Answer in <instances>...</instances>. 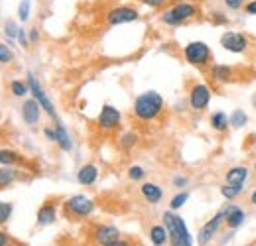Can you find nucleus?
Wrapping results in <instances>:
<instances>
[{
	"label": "nucleus",
	"mask_w": 256,
	"mask_h": 246,
	"mask_svg": "<svg viewBox=\"0 0 256 246\" xmlns=\"http://www.w3.org/2000/svg\"><path fill=\"white\" fill-rule=\"evenodd\" d=\"M134 116L140 122H154L158 120L164 112V96L156 91H146L136 96L134 100V108H132Z\"/></svg>",
	"instance_id": "nucleus-1"
},
{
	"label": "nucleus",
	"mask_w": 256,
	"mask_h": 246,
	"mask_svg": "<svg viewBox=\"0 0 256 246\" xmlns=\"http://www.w3.org/2000/svg\"><path fill=\"white\" fill-rule=\"evenodd\" d=\"M197 16H199V6L193 2H188V0H182V2H176L172 8L164 10L160 20L170 28H180V26L195 20Z\"/></svg>",
	"instance_id": "nucleus-2"
},
{
	"label": "nucleus",
	"mask_w": 256,
	"mask_h": 246,
	"mask_svg": "<svg viewBox=\"0 0 256 246\" xmlns=\"http://www.w3.org/2000/svg\"><path fill=\"white\" fill-rule=\"evenodd\" d=\"M164 226L170 232V242L172 246H193V238L190 234V228L186 224V220L180 215H176V211H166L164 216Z\"/></svg>",
	"instance_id": "nucleus-3"
},
{
	"label": "nucleus",
	"mask_w": 256,
	"mask_h": 246,
	"mask_svg": "<svg viewBox=\"0 0 256 246\" xmlns=\"http://www.w3.org/2000/svg\"><path fill=\"white\" fill-rule=\"evenodd\" d=\"M95 201L85 197V195H73L64 203V211L67 218H75V220H83L95 213Z\"/></svg>",
	"instance_id": "nucleus-4"
},
{
	"label": "nucleus",
	"mask_w": 256,
	"mask_h": 246,
	"mask_svg": "<svg viewBox=\"0 0 256 246\" xmlns=\"http://www.w3.org/2000/svg\"><path fill=\"white\" fill-rule=\"evenodd\" d=\"M184 58L193 67L205 69V67H209V63L213 60V54H211V48L205 42H192L184 48Z\"/></svg>",
	"instance_id": "nucleus-5"
},
{
	"label": "nucleus",
	"mask_w": 256,
	"mask_h": 246,
	"mask_svg": "<svg viewBox=\"0 0 256 246\" xmlns=\"http://www.w3.org/2000/svg\"><path fill=\"white\" fill-rule=\"evenodd\" d=\"M138 20H140V12H138V8L128 6V4L114 6V8H110V10L104 14V22H106V26H110V28L124 26V24H132V22H138Z\"/></svg>",
	"instance_id": "nucleus-6"
},
{
	"label": "nucleus",
	"mask_w": 256,
	"mask_h": 246,
	"mask_svg": "<svg viewBox=\"0 0 256 246\" xmlns=\"http://www.w3.org/2000/svg\"><path fill=\"white\" fill-rule=\"evenodd\" d=\"M221 48L228 54H234V56H240V54H246L248 48H250V40L246 38V34L242 32H224L221 36Z\"/></svg>",
	"instance_id": "nucleus-7"
},
{
	"label": "nucleus",
	"mask_w": 256,
	"mask_h": 246,
	"mask_svg": "<svg viewBox=\"0 0 256 246\" xmlns=\"http://www.w3.org/2000/svg\"><path fill=\"white\" fill-rule=\"evenodd\" d=\"M122 122V112L112 106V104H104L100 108V114L96 118V126L102 130V132H114Z\"/></svg>",
	"instance_id": "nucleus-8"
},
{
	"label": "nucleus",
	"mask_w": 256,
	"mask_h": 246,
	"mask_svg": "<svg viewBox=\"0 0 256 246\" xmlns=\"http://www.w3.org/2000/svg\"><path fill=\"white\" fill-rule=\"evenodd\" d=\"M28 85H30V92L34 94V98H36V100L42 104V108L46 110V114L58 122V112H56V106H54V102L50 100V96L46 94V91L42 89V85H40V81L36 79V75H34V73H28Z\"/></svg>",
	"instance_id": "nucleus-9"
},
{
	"label": "nucleus",
	"mask_w": 256,
	"mask_h": 246,
	"mask_svg": "<svg viewBox=\"0 0 256 246\" xmlns=\"http://www.w3.org/2000/svg\"><path fill=\"white\" fill-rule=\"evenodd\" d=\"M211 98H213V91L203 83H195L190 89V106L195 112H203L211 104Z\"/></svg>",
	"instance_id": "nucleus-10"
},
{
	"label": "nucleus",
	"mask_w": 256,
	"mask_h": 246,
	"mask_svg": "<svg viewBox=\"0 0 256 246\" xmlns=\"http://www.w3.org/2000/svg\"><path fill=\"white\" fill-rule=\"evenodd\" d=\"M223 222H224V211H219L211 220H207V222L201 226V230H199V234H197V244L199 246L211 244V242L215 240V236H217V232H219V228H221Z\"/></svg>",
	"instance_id": "nucleus-11"
},
{
	"label": "nucleus",
	"mask_w": 256,
	"mask_h": 246,
	"mask_svg": "<svg viewBox=\"0 0 256 246\" xmlns=\"http://www.w3.org/2000/svg\"><path fill=\"white\" fill-rule=\"evenodd\" d=\"M118 238H120V230L116 226H112V224H100L93 232V240L98 246H108L112 242H116Z\"/></svg>",
	"instance_id": "nucleus-12"
},
{
	"label": "nucleus",
	"mask_w": 256,
	"mask_h": 246,
	"mask_svg": "<svg viewBox=\"0 0 256 246\" xmlns=\"http://www.w3.org/2000/svg\"><path fill=\"white\" fill-rule=\"evenodd\" d=\"M42 104L36 100V98H28V100H24V104H22V118H24V122L28 124V126H36V124L40 122V118H42Z\"/></svg>",
	"instance_id": "nucleus-13"
},
{
	"label": "nucleus",
	"mask_w": 256,
	"mask_h": 246,
	"mask_svg": "<svg viewBox=\"0 0 256 246\" xmlns=\"http://www.w3.org/2000/svg\"><path fill=\"white\" fill-rule=\"evenodd\" d=\"M223 211H224V224H226L230 230H236L238 226L244 224L246 213H244L238 205H226V209H223Z\"/></svg>",
	"instance_id": "nucleus-14"
},
{
	"label": "nucleus",
	"mask_w": 256,
	"mask_h": 246,
	"mask_svg": "<svg viewBox=\"0 0 256 246\" xmlns=\"http://www.w3.org/2000/svg\"><path fill=\"white\" fill-rule=\"evenodd\" d=\"M56 220H58V205H56V201H46L38 211V224L40 226H50Z\"/></svg>",
	"instance_id": "nucleus-15"
},
{
	"label": "nucleus",
	"mask_w": 256,
	"mask_h": 246,
	"mask_svg": "<svg viewBox=\"0 0 256 246\" xmlns=\"http://www.w3.org/2000/svg\"><path fill=\"white\" fill-rule=\"evenodd\" d=\"M248 180H250V170L244 166H234L224 176V184L228 185H244Z\"/></svg>",
	"instance_id": "nucleus-16"
},
{
	"label": "nucleus",
	"mask_w": 256,
	"mask_h": 246,
	"mask_svg": "<svg viewBox=\"0 0 256 246\" xmlns=\"http://www.w3.org/2000/svg\"><path fill=\"white\" fill-rule=\"evenodd\" d=\"M211 77H213V81H217L221 85L232 83L234 81V69L230 65H224V63H215L211 67Z\"/></svg>",
	"instance_id": "nucleus-17"
},
{
	"label": "nucleus",
	"mask_w": 256,
	"mask_h": 246,
	"mask_svg": "<svg viewBox=\"0 0 256 246\" xmlns=\"http://www.w3.org/2000/svg\"><path fill=\"white\" fill-rule=\"evenodd\" d=\"M140 193H142L144 201L150 203V205H158L162 199H164V189L158 184H150V182L148 184H142Z\"/></svg>",
	"instance_id": "nucleus-18"
},
{
	"label": "nucleus",
	"mask_w": 256,
	"mask_h": 246,
	"mask_svg": "<svg viewBox=\"0 0 256 246\" xmlns=\"http://www.w3.org/2000/svg\"><path fill=\"white\" fill-rule=\"evenodd\" d=\"M96 180H98V168H96L95 164H87V166H83L77 172V182L83 185V187L95 185Z\"/></svg>",
	"instance_id": "nucleus-19"
},
{
	"label": "nucleus",
	"mask_w": 256,
	"mask_h": 246,
	"mask_svg": "<svg viewBox=\"0 0 256 246\" xmlns=\"http://www.w3.org/2000/svg\"><path fill=\"white\" fill-rule=\"evenodd\" d=\"M22 172L16 170V168H10V166H0V189H6L10 185H14L20 180Z\"/></svg>",
	"instance_id": "nucleus-20"
},
{
	"label": "nucleus",
	"mask_w": 256,
	"mask_h": 246,
	"mask_svg": "<svg viewBox=\"0 0 256 246\" xmlns=\"http://www.w3.org/2000/svg\"><path fill=\"white\" fill-rule=\"evenodd\" d=\"M209 122H211V128H213L215 132H226V130L230 128V118H228V114L223 112V110L213 112Z\"/></svg>",
	"instance_id": "nucleus-21"
},
{
	"label": "nucleus",
	"mask_w": 256,
	"mask_h": 246,
	"mask_svg": "<svg viewBox=\"0 0 256 246\" xmlns=\"http://www.w3.org/2000/svg\"><path fill=\"white\" fill-rule=\"evenodd\" d=\"M56 130H58V146L64 150V152H71L73 150V140L67 132V128L64 126V122H56Z\"/></svg>",
	"instance_id": "nucleus-22"
},
{
	"label": "nucleus",
	"mask_w": 256,
	"mask_h": 246,
	"mask_svg": "<svg viewBox=\"0 0 256 246\" xmlns=\"http://www.w3.org/2000/svg\"><path fill=\"white\" fill-rule=\"evenodd\" d=\"M150 240H152V244L154 246H164L168 240H170V232H168V228H166L164 224H154V226L150 228Z\"/></svg>",
	"instance_id": "nucleus-23"
},
{
	"label": "nucleus",
	"mask_w": 256,
	"mask_h": 246,
	"mask_svg": "<svg viewBox=\"0 0 256 246\" xmlns=\"http://www.w3.org/2000/svg\"><path fill=\"white\" fill-rule=\"evenodd\" d=\"M20 164H24V158L18 154V152H14V150H0V166H10V168H16V166H20Z\"/></svg>",
	"instance_id": "nucleus-24"
},
{
	"label": "nucleus",
	"mask_w": 256,
	"mask_h": 246,
	"mask_svg": "<svg viewBox=\"0 0 256 246\" xmlns=\"http://www.w3.org/2000/svg\"><path fill=\"white\" fill-rule=\"evenodd\" d=\"M242 191H244V185H228L224 184L223 187H221V195H223L226 201H236L240 195H242Z\"/></svg>",
	"instance_id": "nucleus-25"
},
{
	"label": "nucleus",
	"mask_w": 256,
	"mask_h": 246,
	"mask_svg": "<svg viewBox=\"0 0 256 246\" xmlns=\"http://www.w3.org/2000/svg\"><path fill=\"white\" fill-rule=\"evenodd\" d=\"M138 142H140V136H138L136 132H124V134L120 136V140H118V144H120V148H122L124 152H130L132 148H136Z\"/></svg>",
	"instance_id": "nucleus-26"
},
{
	"label": "nucleus",
	"mask_w": 256,
	"mask_h": 246,
	"mask_svg": "<svg viewBox=\"0 0 256 246\" xmlns=\"http://www.w3.org/2000/svg\"><path fill=\"white\" fill-rule=\"evenodd\" d=\"M228 118H230V126L236 128V130H238V128H244V126L248 124V114H246L244 110H240V108H236Z\"/></svg>",
	"instance_id": "nucleus-27"
},
{
	"label": "nucleus",
	"mask_w": 256,
	"mask_h": 246,
	"mask_svg": "<svg viewBox=\"0 0 256 246\" xmlns=\"http://www.w3.org/2000/svg\"><path fill=\"white\" fill-rule=\"evenodd\" d=\"M10 91H12L14 96L22 98V96L30 94V85H28V83H24V81H12V83H10Z\"/></svg>",
	"instance_id": "nucleus-28"
},
{
	"label": "nucleus",
	"mask_w": 256,
	"mask_h": 246,
	"mask_svg": "<svg viewBox=\"0 0 256 246\" xmlns=\"http://www.w3.org/2000/svg\"><path fill=\"white\" fill-rule=\"evenodd\" d=\"M188 201H190V193H188V191H180V193L170 201V207H172V211H180Z\"/></svg>",
	"instance_id": "nucleus-29"
},
{
	"label": "nucleus",
	"mask_w": 256,
	"mask_h": 246,
	"mask_svg": "<svg viewBox=\"0 0 256 246\" xmlns=\"http://www.w3.org/2000/svg\"><path fill=\"white\" fill-rule=\"evenodd\" d=\"M146 176H148V172H146L142 166H132V168H128V180H130V182H142Z\"/></svg>",
	"instance_id": "nucleus-30"
},
{
	"label": "nucleus",
	"mask_w": 256,
	"mask_h": 246,
	"mask_svg": "<svg viewBox=\"0 0 256 246\" xmlns=\"http://www.w3.org/2000/svg\"><path fill=\"white\" fill-rule=\"evenodd\" d=\"M12 213H14V205L6 203V201H0V224H6L10 220Z\"/></svg>",
	"instance_id": "nucleus-31"
},
{
	"label": "nucleus",
	"mask_w": 256,
	"mask_h": 246,
	"mask_svg": "<svg viewBox=\"0 0 256 246\" xmlns=\"http://www.w3.org/2000/svg\"><path fill=\"white\" fill-rule=\"evenodd\" d=\"M30 12H32V2L30 0H22L18 6V18L20 22H28L30 20Z\"/></svg>",
	"instance_id": "nucleus-32"
},
{
	"label": "nucleus",
	"mask_w": 256,
	"mask_h": 246,
	"mask_svg": "<svg viewBox=\"0 0 256 246\" xmlns=\"http://www.w3.org/2000/svg\"><path fill=\"white\" fill-rule=\"evenodd\" d=\"M14 62V52L8 44H0V63L2 65H8V63Z\"/></svg>",
	"instance_id": "nucleus-33"
},
{
	"label": "nucleus",
	"mask_w": 256,
	"mask_h": 246,
	"mask_svg": "<svg viewBox=\"0 0 256 246\" xmlns=\"http://www.w3.org/2000/svg\"><path fill=\"white\" fill-rule=\"evenodd\" d=\"M18 32H20V26H18L14 20H6V22H4V34H6V38L18 40Z\"/></svg>",
	"instance_id": "nucleus-34"
},
{
	"label": "nucleus",
	"mask_w": 256,
	"mask_h": 246,
	"mask_svg": "<svg viewBox=\"0 0 256 246\" xmlns=\"http://www.w3.org/2000/svg\"><path fill=\"white\" fill-rule=\"evenodd\" d=\"M223 4L226 10H230V12H238V10H244L246 0H223Z\"/></svg>",
	"instance_id": "nucleus-35"
},
{
	"label": "nucleus",
	"mask_w": 256,
	"mask_h": 246,
	"mask_svg": "<svg viewBox=\"0 0 256 246\" xmlns=\"http://www.w3.org/2000/svg\"><path fill=\"white\" fill-rule=\"evenodd\" d=\"M211 22H213L215 26H226V24H228V18H226L224 12L215 10V12H211Z\"/></svg>",
	"instance_id": "nucleus-36"
},
{
	"label": "nucleus",
	"mask_w": 256,
	"mask_h": 246,
	"mask_svg": "<svg viewBox=\"0 0 256 246\" xmlns=\"http://www.w3.org/2000/svg\"><path fill=\"white\" fill-rule=\"evenodd\" d=\"M140 4H144V6L152 8V10H160L168 4V0H140Z\"/></svg>",
	"instance_id": "nucleus-37"
},
{
	"label": "nucleus",
	"mask_w": 256,
	"mask_h": 246,
	"mask_svg": "<svg viewBox=\"0 0 256 246\" xmlns=\"http://www.w3.org/2000/svg\"><path fill=\"white\" fill-rule=\"evenodd\" d=\"M18 42H20L22 48L28 50V46H30V36H28V32L24 30V28H20V32H18Z\"/></svg>",
	"instance_id": "nucleus-38"
},
{
	"label": "nucleus",
	"mask_w": 256,
	"mask_h": 246,
	"mask_svg": "<svg viewBox=\"0 0 256 246\" xmlns=\"http://www.w3.org/2000/svg\"><path fill=\"white\" fill-rule=\"evenodd\" d=\"M44 134H46V138H48L50 142H56V144H58V130H56V126L44 128Z\"/></svg>",
	"instance_id": "nucleus-39"
},
{
	"label": "nucleus",
	"mask_w": 256,
	"mask_h": 246,
	"mask_svg": "<svg viewBox=\"0 0 256 246\" xmlns=\"http://www.w3.org/2000/svg\"><path fill=\"white\" fill-rule=\"evenodd\" d=\"M188 184H190L188 178H176V180H174V187H176V189H186Z\"/></svg>",
	"instance_id": "nucleus-40"
},
{
	"label": "nucleus",
	"mask_w": 256,
	"mask_h": 246,
	"mask_svg": "<svg viewBox=\"0 0 256 246\" xmlns=\"http://www.w3.org/2000/svg\"><path fill=\"white\" fill-rule=\"evenodd\" d=\"M244 12H246L248 16H256V0H250V2H246V6H244Z\"/></svg>",
	"instance_id": "nucleus-41"
},
{
	"label": "nucleus",
	"mask_w": 256,
	"mask_h": 246,
	"mask_svg": "<svg viewBox=\"0 0 256 246\" xmlns=\"http://www.w3.org/2000/svg\"><path fill=\"white\" fill-rule=\"evenodd\" d=\"M28 36H30V44L40 42V30H38V28H32V30L28 32Z\"/></svg>",
	"instance_id": "nucleus-42"
},
{
	"label": "nucleus",
	"mask_w": 256,
	"mask_h": 246,
	"mask_svg": "<svg viewBox=\"0 0 256 246\" xmlns=\"http://www.w3.org/2000/svg\"><path fill=\"white\" fill-rule=\"evenodd\" d=\"M108 246H134V242L132 240H126V238H118L116 242H112V244Z\"/></svg>",
	"instance_id": "nucleus-43"
},
{
	"label": "nucleus",
	"mask_w": 256,
	"mask_h": 246,
	"mask_svg": "<svg viewBox=\"0 0 256 246\" xmlns=\"http://www.w3.org/2000/svg\"><path fill=\"white\" fill-rule=\"evenodd\" d=\"M8 244H10V236L0 230V246H8Z\"/></svg>",
	"instance_id": "nucleus-44"
},
{
	"label": "nucleus",
	"mask_w": 256,
	"mask_h": 246,
	"mask_svg": "<svg viewBox=\"0 0 256 246\" xmlns=\"http://www.w3.org/2000/svg\"><path fill=\"white\" fill-rule=\"evenodd\" d=\"M250 203H252V205L256 207V189L252 191V195H250Z\"/></svg>",
	"instance_id": "nucleus-45"
},
{
	"label": "nucleus",
	"mask_w": 256,
	"mask_h": 246,
	"mask_svg": "<svg viewBox=\"0 0 256 246\" xmlns=\"http://www.w3.org/2000/svg\"><path fill=\"white\" fill-rule=\"evenodd\" d=\"M252 104H254V108H256V94H254V98H252Z\"/></svg>",
	"instance_id": "nucleus-46"
},
{
	"label": "nucleus",
	"mask_w": 256,
	"mask_h": 246,
	"mask_svg": "<svg viewBox=\"0 0 256 246\" xmlns=\"http://www.w3.org/2000/svg\"><path fill=\"white\" fill-rule=\"evenodd\" d=\"M254 174H256V162H254Z\"/></svg>",
	"instance_id": "nucleus-47"
},
{
	"label": "nucleus",
	"mask_w": 256,
	"mask_h": 246,
	"mask_svg": "<svg viewBox=\"0 0 256 246\" xmlns=\"http://www.w3.org/2000/svg\"><path fill=\"white\" fill-rule=\"evenodd\" d=\"M254 60H256V58H254Z\"/></svg>",
	"instance_id": "nucleus-48"
}]
</instances>
